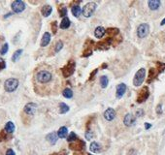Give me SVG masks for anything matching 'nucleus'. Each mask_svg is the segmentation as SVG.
I'll return each mask as SVG.
<instances>
[{
    "instance_id": "nucleus-15",
    "label": "nucleus",
    "mask_w": 165,
    "mask_h": 155,
    "mask_svg": "<svg viewBox=\"0 0 165 155\" xmlns=\"http://www.w3.org/2000/svg\"><path fill=\"white\" fill-rule=\"evenodd\" d=\"M46 139H47V141L49 142L51 144H55L57 142L58 136H57V134L55 133V132H52V133H50V134L47 135Z\"/></svg>"
},
{
    "instance_id": "nucleus-3",
    "label": "nucleus",
    "mask_w": 165,
    "mask_h": 155,
    "mask_svg": "<svg viewBox=\"0 0 165 155\" xmlns=\"http://www.w3.org/2000/svg\"><path fill=\"white\" fill-rule=\"evenodd\" d=\"M145 77H146V70L145 68H141L135 74V77L133 79V85L135 86H140L144 83Z\"/></svg>"
},
{
    "instance_id": "nucleus-4",
    "label": "nucleus",
    "mask_w": 165,
    "mask_h": 155,
    "mask_svg": "<svg viewBox=\"0 0 165 155\" xmlns=\"http://www.w3.org/2000/svg\"><path fill=\"white\" fill-rule=\"evenodd\" d=\"M19 86V81L17 79H8L4 83V88L7 92H14Z\"/></svg>"
},
{
    "instance_id": "nucleus-22",
    "label": "nucleus",
    "mask_w": 165,
    "mask_h": 155,
    "mask_svg": "<svg viewBox=\"0 0 165 155\" xmlns=\"http://www.w3.org/2000/svg\"><path fill=\"white\" fill-rule=\"evenodd\" d=\"M67 133H68L67 127L62 126V127H60L59 130H58L57 136H58V138H60V139H64V138H66V136H67Z\"/></svg>"
},
{
    "instance_id": "nucleus-28",
    "label": "nucleus",
    "mask_w": 165,
    "mask_h": 155,
    "mask_svg": "<svg viewBox=\"0 0 165 155\" xmlns=\"http://www.w3.org/2000/svg\"><path fill=\"white\" fill-rule=\"evenodd\" d=\"M109 83V79L106 76H101L100 77V85L102 88H106Z\"/></svg>"
},
{
    "instance_id": "nucleus-45",
    "label": "nucleus",
    "mask_w": 165,
    "mask_h": 155,
    "mask_svg": "<svg viewBox=\"0 0 165 155\" xmlns=\"http://www.w3.org/2000/svg\"><path fill=\"white\" fill-rule=\"evenodd\" d=\"M152 127L151 124H149V123H145V128L146 129H150Z\"/></svg>"
},
{
    "instance_id": "nucleus-1",
    "label": "nucleus",
    "mask_w": 165,
    "mask_h": 155,
    "mask_svg": "<svg viewBox=\"0 0 165 155\" xmlns=\"http://www.w3.org/2000/svg\"><path fill=\"white\" fill-rule=\"evenodd\" d=\"M52 79H53L52 73L49 72V71H46V70L40 71V72H38L36 75L37 82L40 83H48L52 81Z\"/></svg>"
},
{
    "instance_id": "nucleus-40",
    "label": "nucleus",
    "mask_w": 165,
    "mask_h": 155,
    "mask_svg": "<svg viewBox=\"0 0 165 155\" xmlns=\"http://www.w3.org/2000/svg\"><path fill=\"white\" fill-rule=\"evenodd\" d=\"M6 67V64H5V61L3 59H2L1 57H0V70L4 69V68Z\"/></svg>"
},
{
    "instance_id": "nucleus-32",
    "label": "nucleus",
    "mask_w": 165,
    "mask_h": 155,
    "mask_svg": "<svg viewBox=\"0 0 165 155\" xmlns=\"http://www.w3.org/2000/svg\"><path fill=\"white\" fill-rule=\"evenodd\" d=\"M58 13H59L60 17H65L67 15V8L66 7H61V8L58 9Z\"/></svg>"
},
{
    "instance_id": "nucleus-46",
    "label": "nucleus",
    "mask_w": 165,
    "mask_h": 155,
    "mask_svg": "<svg viewBox=\"0 0 165 155\" xmlns=\"http://www.w3.org/2000/svg\"><path fill=\"white\" fill-rule=\"evenodd\" d=\"M12 16V13H9V14H7V16H5V17H11Z\"/></svg>"
},
{
    "instance_id": "nucleus-30",
    "label": "nucleus",
    "mask_w": 165,
    "mask_h": 155,
    "mask_svg": "<svg viewBox=\"0 0 165 155\" xmlns=\"http://www.w3.org/2000/svg\"><path fill=\"white\" fill-rule=\"evenodd\" d=\"M22 50H18L15 52V53L13 54V56H12V60L14 62H16L18 59L20 58V56L22 55Z\"/></svg>"
},
{
    "instance_id": "nucleus-39",
    "label": "nucleus",
    "mask_w": 165,
    "mask_h": 155,
    "mask_svg": "<svg viewBox=\"0 0 165 155\" xmlns=\"http://www.w3.org/2000/svg\"><path fill=\"white\" fill-rule=\"evenodd\" d=\"M156 64H157V66H159L158 73H160V72H162V71L165 70V64H163V63H161V62H157Z\"/></svg>"
},
{
    "instance_id": "nucleus-20",
    "label": "nucleus",
    "mask_w": 165,
    "mask_h": 155,
    "mask_svg": "<svg viewBox=\"0 0 165 155\" xmlns=\"http://www.w3.org/2000/svg\"><path fill=\"white\" fill-rule=\"evenodd\" d=\"M106 33V30L104 27L102 26H98L95 28V31H94V35L96 38H102Z\"/></svg>"
},
{
    "instance_id": "nucleus-14",
    "label": "nucleus",
    "mask_w": 165,
    "mask_h": 155,
    "mask_svg": "<svg viewBox=\"0 0 165 155\" xmlns=\"http://www.w3.org/2000/svg\"><path fill=\"white\" fill-rule=\"evenodd\" d=\"M126 91V85L124 83H121L117 86V92H116V95H117V98H121L124 95Z\"/></svg>"
},
{
    "instance_id": "nucleus-47",
    "label": "nucleus",
    "mask_w": 165,
    "mask_h": 155,
    "mask_svg": "<svg viewBox=\"0 0 165 155\" xmlns=\"http://www.w3.org/2000/svg\"><path fill=\"white\" fill-rule=\"evenodd\" d=\"M161 25H164L165 24V19H162V21H161V23H160Z\"/></svg>"
},
{
    "instance_id": "nucleus-10",
    "label": "nucleus",
    "mask_w": 165,
    "mask_h": 155,
    "mask_svg": "<svg viewBox=\"0 0 165 155\" xmlns=\"http://www.w3.org/2000/svg\"><path fill=\"white\" fill-rule=\"evenodd\" d=\"M112 45V38H109L107 40H103V41L97 43L95 45V50H108L109 47Z\"/></svg>"
},
{
    "instance_id": "nucleus-19",
    "label": "nucleus",
    "mask_w": 165,
    "mask_h": 155,
    "mask_svg": "<svg viewBox=\"0 0 165 155\" xmlns=\"http://www.w3.org/2000/svg\"><path fill=\"white\" fill-rule=\"evenodd\" d=\"M52 11H53V8H52V6H50V5H45V6H43L42 9H41L42 15L46 17L50 16Z\"/></svg>"
},
{
    "instance_id": "nucleus-21",
    "label": "nucleus",
    "mask_w": 165,
    "mask_h": 155,
    "mask_svg": "<svg viewBox=\"0 0 165 155\" xmlns=\"http://www.w3.org/2000/svg\"><path fill=\"white\" fill-rule=\"evenodd\" d=\"M157 75V71L156 69H154V68H152V69H150V72H149V78H148V81H147V83H151L153 81L156 79Z\"/></svg>"
},
{
    "instance_id": "nucleus-16",
    "label": "nucleus",
    "mask_w": 165,
    "mask_h": 155,
    "mask_svg": "<svg viewBox=\"0 0 165 155\" xmlns=\"http://www.w3.org/2000/svg\"><path fill=\"white\" fill-rule=\"evenodd\" d=\"M148 5H149V8L153 11H156L160 7L161 5V2L159 0H151V1L148 2Z\"/></svg>"
},
{
    "instance_id": "nucleus-24",
    "label": "nucleus",
    "mask_w": 165,
    "mask_h": 155,
    "mask_svg": "<svg viewBox=\"0 0 165 155\" xmlns=\"http://www.w3.org/2000/svg\"><path fill=\"white\" fill-rule=\"evenodd\" d=\"M15 124L12 122V121H9V122L6 123V125H5V131L7 132V133H13V132L15 131Z\"/></svg>"
},
{
    "instance_id": "nucleus-33",
    "label": "nucleus",
    "mask_w": 165,
    "mask_h": 155,
    "mask_svg": "<svg viewBox=\"0 0 165 155\" xmlns=\"http://www.w3.org/2000/svg\"><path fill=\"white\" fill-rule=\"evenodd\" d=\"M9 50V45L7 44V43H5V44L2 46L1 50H0V53L1 54H5V53H7V52H8Z\"/></svg>"
},
{
    "instance_id": "nucleus-49",
    "label": "nucleus",
    "mask_w": 165,
    "mask_h": 155,
    "mask_svg": "<svg viewBox=\"0 0 165 155\" xmlns=\"http://www.w3.org/2000/svg\"><path fill=\"white\" fill-rule=\"evenodd\" d=\"M52 155H57V153H53Z\"/></svg>"
},
{
    "instance_id": "nucleus-2",
    "label": "nucleus",
    "mask_w": 165,
    "mask_h": 155,
    "mask_svg": "<svg viewBox=\"0 0 165 155\" xmlns=\"http://www.w3.org/2000/svg\"><path fill=\"white\" fill-rule=\"evenodd\" d=\"M75 68H76V63L73 60H69L68 63L66 64L64 67L61 69L62 75L64 76L65 78H68L70 76H72L75 72Z\"/></svg>"
},
{
    "instance_id": "nucleus-12",
    "label": "nucleus",
    "mask_w": 165,
    "mask_h": 155,
    "mask_svg": "<svg viewBox=\"0 0 165 155\" xmlns=\"http://www.w3.org/2000/svg\"><path fill=\"white\" fill-rule=\"evenodd\" d=\"M116 117V111L112 108L107 109L105 111H104V118L108 121H112L114 118Z\"/></svg>"
},
{
    "instance_id": "nucleus-34",
    "label": "nucleus",
    "mask_w": 165,
    "mask_h": 155,
    "mask_svg": "<svg viewBox=\"0 0 165 155\" xmlns=\"http://www.w3.org/2000/svg\"><path fill=\"white\" fill-rule=\"evenodd\" d=\"M62 48H63V43L61 41H58L57 44H55V52H58Z\"/></svg>"
},
{
    "instance_id": "nucleus-35",
    "label": "nucleus",
    "mask_w": 165,
    "mask_h": 155,
    "mask_svg": "<svg viewBox=\"0 0 165 155\" xmlns=\"http://www.w3.org/2000/svg\"><path fill=\"white\" fill-rule=\"evenodd\" d=\"M6 133H7V132L5 130H2L1 132H0V142H3L7 139V134Z\"/></svg>"
},
{
    "instance_id": "nucleus-43",
    "label": "nucleus",
    "mask_w": 165,
    "mask_h": 155,
    "mask_svg": "<svg viewBox=\"0 0 165 155\" xmlns=\"http://www.w3.org/2000/svg\"><path fill=\"white\" fill-rule=\"evenodd\" d=\"M6 155H16V153H15V151L13 149L10 148L6 151Z\"/></svg>"
},
{
    "instance_id": "nucleus-13",
    "label": "nucleus",
    "mask_w": 165,
    "mask_h": 155,
    "mask_svg": "<svg viewBox=\"0 0 165 155\" xmlns=\"http://www.w3.org/2000/svg\"><path fill=\"white\" fill-rule=\"evenodd\" d=\"M135 121H136L135 116H134L132 113H127L125 116H124L123 123H124V125H125V126H132V125H134Z\"/></svg>"
},
{
    "instance_id": "nucleus-48",
    "label": "nucleus",
    "mask_w": 165,
    "mask_h": 155,
    "mask_svg": "<svg viewBox=\"0 0 165 155\" xmlns=\"http://www.w3.org/2000/svg\"><path fill=\"white\" fill-rule=\"evenodd\" d=\"M102 67H103V68H105V67H107V64H103V65H102Z\"/></svg>"
},
{
    "instance_id": "nucleus-37",
    "label": "nucleus",
    "mask_w": 165,
    "mask_h": 155,
    "mask_svg": "<svg viewBox=\"0 0 165 155\" xmlns=\"http://www.w3.org/2000/svg\"><path fill=\"white\" fill-rule=\"evenodd\" d=\"M91 53H92V50H84V52L82 54L83 57H88L90 56V55H91Z\"/></svg>"
},
{
    "instance_id": "nucleus-50",
    "label": "nucleus",
    "mask_w": 165,
    "mask_h": 155,
    "mask_svg": "<svg viewBox=\"0 0 165 155\" xmlns=\"http://www.w3.org/2000/svg\"><path fill=\"white\" fill-rule=\"evenodd\" d=\"M88 155H92V154H88Z\"/></svg>"
},
{
    "instance_id": "nucleus-26",
    "label": "nucleus",
    "mask_w": 165,
    "mask_h": 155,
    "mask_svg": "<svg viewBox=\"0 0 165 155\" xmlns=\"http://www.w3.org/2000/svg\"><path fill=\"white\" fill-rule=\"evenodd\" d=\"M71 11H72L73 16L76 17H78L81 15V13H82V9H81L80 6H78V5H75V6L72 7V10H71Z\"/></svg>"
},
{
    "instance_id": "nucleus-8",
    "label": "nucleus",
    "mask_w": 165,
    "mask_h": 155,
    "mask_svg": "<svg viewBox=\"0 0 165 155\" xmlns=\"http://www.w3.org/2000/svg\"><path fill=\"white\" fill-rule=\"evenodd\" d=\"M150 32V26L147 23H142L137 28V35L139 38H145L148 36Z\"/></svg>"
},
{
    "instance_id": "nucleus-7",
    "label": "nucleus",
    "mask_w": 165,
    "mask_h": 155,
    "mask_svg": "<svg viewBox=\"0 0 165 155\" xmlns=\"http://www.w3.org/2000/svg\"><path fill=\"white\" fill-rule=\"evenodd\" d=\"M85 146H86V144L85 142L82 141V140H76V141L72 142V143H70L69 144V147L70 149H72V150L74 151H82L85 149Z\"/></svg>"
},
{
    "instance_id": "nucleus-11",
    "label": "nucleus",
    "mask_w": 165,
    "mask_h": 155,
    "mask_svg": "<svg viewBox=\"0 0 165 155\" xmlns=\"http://www.w3.org/2000/svg\"><path fill=\"white\" fill-rule=\"evenodd\" d=\"M37 110V105L35 103H28L24 106V113L28 115H33L35 113V111Z\"/></svg>"
},
{
    "instance_id": "nucleus-31",
    "label": "nucleus",
    "mask_w": 165,
    "mask_h": 155,
    "mask_svg": "<svg viewBox=\"0 0 165 155\" xmlns=\"http://www.w3.org/2000/svg\"><path fill=\"white\" fill-rule=\"evenodd\" d=\"M77 140V135H76L74 132H72V133H70L69 136L67 137V141L69 142V143H72V142H74Z\"/></svg>"
},
{
    "instance_id": "nucleus-38",
    "label": "nucleus",
    "mask_w": 165,
    "mask_h": 155,
    "mask_svg": "<svg viewBox=\"0 0 165 155\" xmlns=\"http://www.w3.org/2000/svg\"><path fill=\"white\" fill-rule=\"evenodd\" d=\"M93 138V133L90 130H88L86 132V139L87 140H91Z\"/></svg>"
},
{
    "instance_id": "nucleus-44",
    "label": "nucleus",
    "mask_w": 165,
    "mask_h": 155,
    "mask_svg": "<svg viewBox=\"0 0 165 155\" xmlns=\"http://www.w3.org/2000/svg\"><path fill=\"white\" fill-rule=\"evenodd\" d=\"M142 114H143V111H137V113H136V115L137 116H142Z\"/></svg>"
},
{
    "instance_id": "nucleus-41",
    "label": "nucleus",
    "mask_w": 165,
    "mask_h": 155,
    "mask_svg": "<svg viewBox=\"0 0 165 155\" xmlns=\"http://www.w3.org/2000/svg\"><path fill=\"white\" fill-rule=\"evenodd\" d=\"M156 113H157V114H161V113H162V106H161V104H159V105L157 106V108H156Z\"/></svg>"
},
{
    "instance_id": "nucleus-5",
    "label": "nucleus",
    "mask_w": 165,
    "mask_h": 155,
    "mask_svg": "<svg viewBox=\"0 0 165 155\" xmlns=\"http://www.w3.org/2000/svg\"><path fill=\"white\" fill-rule=\"evenodd\" d=\"M96 8H97V5H96L95 2H90V3H88L83 8V10H82L83 15L86 17H90L94 14Z\"/></svg>"
},
{
    "instance_id": "nucleus-36",
    "label": "nucleus",
    "mask_w": 165,
    "mask_h": 155,
    "mask_svg": "<svg viewBox=\"0 0 165 155\" xmlns=\"http://www.w3.org/2000/svg\"><path fill=\"white\" fill-rule=\"evenodd\" d=\"M51 26H52V30H53V33L55 34L57 31V21H53L52 24H51Z\"/></svg>"
},
{
    "instance_id": "nucleus-18",
    "label": "nucleus",
    "mask_w": 165,
    "mask_h": 155,
    "mask_svg": "<svg viewBox=\"0 0 165 155\" xmlns=\"http://www.w3.org/2000/svg\"><path fill=\"white\" fill-rule=\"evenodd\" d=\"M90 150L93 152V153H98L101 150V146L98 143H96V142H92L90 146Z\"/></svg>"
},
{
    "instance_id": "nucleus-17",
    "label": "nucleus",
    "mask_w": 165,
    "mask_h": 155,
    "mask_svg": "<svg viewBox=\"0 0 165 155\" xmlns=\"http://www.w3.org/2000/svg\"><path fill=\"white\" fill-rule=\"evenodd\" d=\"M50 41H51V34L49 32H45L42 37V40H41V47H46V46H48Z\"/></svg>"
},
{
    "instance_id": "nucleus-25",
    "label": "nucleus",
    "mask_w": 165,
    "mask_h": 155,
    "mask_svg": "<svg viewBox=\"0 0 165 155\" xmlns=\"http://www.w3.org/2000/svg\"><path fill=\"white\" fill-rule=\"evenodd\" d=\"M106 33L110 36V38L113 39L116 35H118L119 33H120V30H119L118 28H109V29L106 30Z\"/></svg>"
},
{
    "instance_id": "nucleus-6",
    "label": "nucleus",
    "mask_w": 165,
    "mask_h": 155,
    "mask_svg": "<svg viewBox=\"0 0 165 155\" xmlns=\"http://www.w3.org/2000/svg\"><path fill=\"white\" fill-rule=\"evenodd\" d=\"M150 96V90L148 88V86H144L142 89L139 91L138 95H137V102L138 103H143Z\"/></svg>"
},
{
    "instance_id": "nucleus-42",
    "label": "nucleus",
    "mask_w": 165,
    "mask_h": 155,
    "mask_svg": "<svg viewBox=\"0 0 165 155\" xmlns=\"http://www.w3.org/2000/svg\"><path fill=\"white\" fill-rule=\"evenodd\" d=\"M97 72H98V69H95L94 71H93V72L91 73L90 76V80H92V79L94 78V76L96 75V73H97Z\"/></svg>"
},
{
    "instance_id": "nucleus-23",
    "label": "nucleus",
    "mask_w": 165,
    "mask_h": 155,
    "mask_svg": "<svg viewBox=\"0 0 165 155\" xmlns=\"http://www.w3.org/2000/svg\"><path fill=\"white\" fill-rule=\"evenodd\" d=\"M71 22H70V19H68L67 17H63L61 22H60V28L61 29H67L68 27L70 26Z\"/></svg>"
},
{
    "instance_id": "nucleus-27",
    "label": "nucleus",
    "mask_w": 165,
    "mask_h": 155,
    "mask_svg": "<svg viewBox=\"0 0 165 155\" xmlns=\"http://www.w3.org/2000/svg\"><path fill=\"white\" fill-rule=\"evenodd\" d=\"M69 111V106L66 105L65 103H60L59 104V113L64 114Z\"/></svg>"
},
{
    "instance_id": "nucleus-29",
    "label": "nucleus",
    "mask_w": 165,
    "mask_h": 155,
    "mask_svg": "<svg viewBox=\"0 0 165 155\" xmlns=\"http://www.w3.org/2000/svg\"><path fill=\"white\" fill-rule=\"evenodd\" d=\"M62 94H63V96H64L65 98H68V99L73 97V92H72V90H71L70 88H65V89L63 90Z\"/></svg>"
},
{
    "instance_id": "nucleus-9",
    "label": "nucleus",
    "mask_w": 165,
    "mask_h": 155,
    "mask_svg": "<svg viewBox=\"0 0 165 155\" xmlns=\"http://www.w3.org/2000/svg\"><path fill=\"white\" fill-rule=\"evenodd\" d=\"M11 7H12L13 12H15V13H22V11H24L25 4H24V1H22V0H16V1H14L12 3Z\"/></svg>"
}]
</instances>
